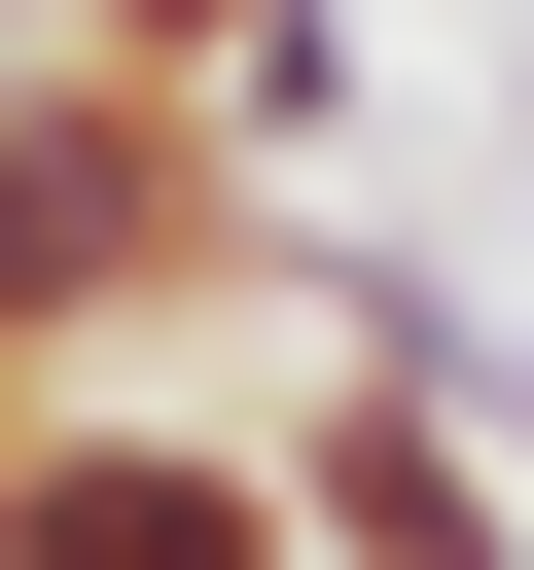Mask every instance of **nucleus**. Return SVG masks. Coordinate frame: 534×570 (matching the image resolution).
I'll use <instances>...</instances> for the list:
<instances>
[{"mask_svg":"<svg viewBox=\"0 0 534 570\" xmlns=\"http://www.w3.org/2000/svg\"><path fill=\"white\" fill-rule=\"evenodd\" d=\"M249 463H285V570H534V499H498V463H463V428H427L392 356H320V392H285Z\"/></svg>","mask_w":534,"mask_h":570,"instance_id":"3","label":"nucleus"},{"mask_svg":"<svg viewBox=\"0 0 534 570\" xmlns=\"http://www.w3.org/2000/svg\"><path fill=\"white\" fill-rule=\"evenodd\" d=\"M0 36H36V0H0Z\"/></svg>","mask_w":534,"mask_h":570,"instance_id":"4","label":"nucleus"},{"mask_svg":"<svg viewBox=\"0 0 534 570\" xmlns=\"http://www.w3.org/2000/svg\"><path fill=\"white\" fill-rule=\"evenodd\" d=\"M214 285H285V249H249V142L142 107V71H71V36H0V392H107V356L214 321Z\"/></svg>","mask_w":534,"mask_h":570,"instance_id":"1","label":"nucleus"},{"mask_svg":"<svg viewBox=\"0 0 534 570\" xmlns=\"http://www.w3.org/2000/svg\"><path fill=\"white\" fill-rule=\"evenodd\" d=\"M0 570H285V463L178 392H0Z\"/></svg>","mask_w":534,"mask_h":570,"instance_id":"2","label":"nucleus"}]
</instances>
